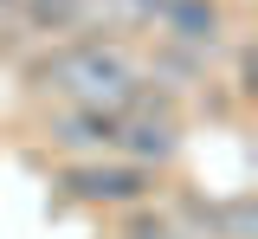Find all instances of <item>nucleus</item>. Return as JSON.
Returning <instances> with one entry per match:
<instances>
[{
    "label": "nucleus",
    "mask_w": 258,
    "mask_h": 239,
    "mask_svg": "<svg viewBox=\"0 0 258 239\" xmlns=\"http://www.w3.org/2000/svg\"><path fill=\"white\" fill-rule=\"evenodd\" d=\"M71 188H78L84 201H142V194H149V174L142 168H78Z\"/></svg>",
    "instance_id": "obj_3"
},
{
    "label": "nucleus",
    "mask_w": 258,
    "mask_h": 239,
    "mask_svg": "<svg viewBox=\"0 0 258 239\" xmlns=\"http://www.w3.org/2000/svg\"><path fill=\"white\" fill-rule=\"evenodd\" d=\"M155 20L181 45H213V33H220V7L213 0H155Z\"/></svg>",
    "instance_id": "obj_2"
},
{
    "label": "nucleus",
    "mask_w": 258,
    "mask_h": 239,
    "mask_svg": "<svg viewBox=\"0 0 258 239\" xmlns=\"http://www.w3.org/2000/svg\"><path fill=\"white\" fill-rule=\"evenodd\" d=\"M20 20H32L39 33H78L84 26V0H20Z\"/></svg>",
    "instance_id": "obj_4"
},
{
    "label": "nucleus",
    "mask_w": 258,
    "mask_h": 239,
    "mask_svg": "<svg viewBox=\"0 0 258 239\" xmlns=\"http://www.w3.org/2000/svg\"><path fill=\"white\" fill-rule=\"evenodd\" d=\"M45 84H52L64 103H91V110H129V97L142 91V84H136V65H129L116 45H103V39L58 52V58L45 65Z\"/></svg>",
    "instance_id": "obj_1"
},
{
    "label": "nucleus",
    "mask_w": 258,
    "mask_h": 239,
    "mask_svg": "<svg viewBox=\"0 0 258 239\" xmlns=\"http://www.w3.org/2000/svg\"><path fill=\"white\" fill-rule=\"evenodd\" d=\"M13 13H20V0H0V20H13Z\"/></svg>",
    "instance_id": "obj_5"
}]
</instances>
